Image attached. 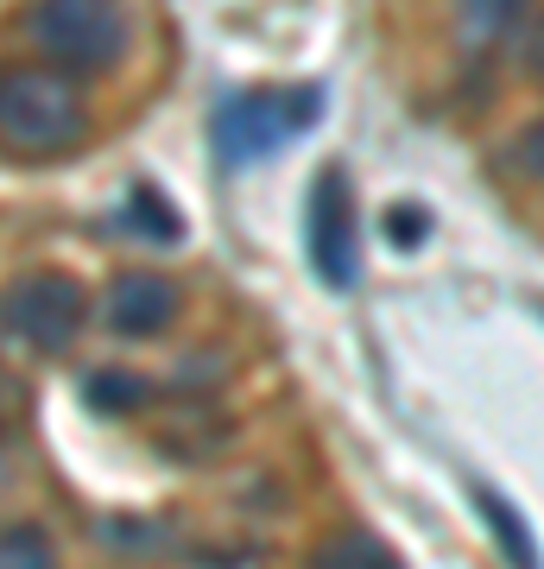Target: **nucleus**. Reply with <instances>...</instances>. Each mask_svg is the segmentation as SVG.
I'll use <instances>...</instances> for the list:
<instances>
[{
	"label": "nucleus",
	"instance_id": "0eeeda50",
	"mask_svg": "<svg viewBox=\"0 0 544 569\" xmlns=\"http://www.w3.org/2000/svg\"><path fill=\"white\" fill-rule=\"evenodd\" d=\"M475 512H482V526L494 531V545H501L506 569H544L538 563V538L525 531V519L513 512V500L494 488H475Z\"/></svg>",
	"mask_w": 544,
	"mask_h": 569
},
{
	"label": "nucleus",
	"instance_id": "2eb2a0df",
	"mask_svg": "<svg viewBox=\"0 0 544 569\" xmlns=\"http://www.w3.org/2000/svg\"><path fill=\"white\" fill-rule=\"evenodd\" d=\"M525 70H532V77L544 82V20L532 26V32H525Z\"/></svg>",
	"mask_w": 544,
	"mask_h": 569
},
{
	"label": "nucleus",
	"instance_id": "f03ea898",
	"mask_svg": "<svg viewBox=\"0 0 544 569\" xmlns=\"http://www.w3.org/2000/svg\"><path fill=\"white\" fill-rule=\"evenodd\" d=\"M323 114V89H235L216 102L209 114V140L222 152V164L247 171V164H266L273 152L310 133Z\"/></svg>",
	"mask_w": 544,
	"mask_h": 569
},
{
	"label": "nucleus",
	"instance_id": "7ed1b4c3",
	"mask_svg": "<svg viewBox=\"0 0 544 569\" xmlns=\"http://www.w3.org/2000/svg\"><path fill=\"white\" fill-rule=\"evenodd\" d=\"M26 39L63 77H101L127 58V13L121 0H32Z\"/></svg>",
	"mask_w": 544,
	"mask_h": 569
},
{
	"label": "nucleus",
	"instance_id": "1a4fd4ad",
	"mask_svg": "<svg viewBox=\"0 0 544 569\" xmlns=\"http://www.w3.org/2000/svg\"><path fill=\"white\" fill-rule=\"evenodd\" d=\"M310 569H405L393 550L374 538V531H336V538H323Z\"/></svg>",
	"mask_w": 544,
	"mask_h": 569
},
{
	"label": "nucleus",
	"instance_id": "9b49d317",
	"mask_svg": "<svg viewBox=\"0 0 544 569\" xmlns=\"http://www.w3.org/2000/svg\"><path fill=\"white\" fill-rule=\"evenodd\" d=\"M82 399L115 418V411H133L146 399V380H133V373H121V367H96V373H89V387H82Z\"/></svg>",
	"mask_w": 544,
	"mask_h": 569
},
{
	"label": "nucleus",
	"instance_id": "4468645a",
	"mask_svg": "<svg viewBox=\"0 0 544 569\" xmlns=\"http://www.w3.org/2000/svg\"><path fill=\"white\" fill-rule=\"evenodd\" d=\"M520 159H525V171H532V178H544V114L520 133Z\"/></svg>",
	"mask_w": 544,
	"mask_h": 569
},
{
	"label": "nucleus",
	"instance_id": "ddd939ff",
	"mask_svg": "<svg viewBox=\"0 0 544 569\" xmlns=\"http://www.w3.org/2000/svg\"><path fill=\"white\" fill-rule=\"evenodd\" d=\"M386 234H393V247L412 253V247L431 234V216H424V209H393V216H386Z\"/></svg>",
	"mask_w": 544,
	"mask_h": 569
},
{
	"label": "nucleus",
	"instance_id": "423d86ee",
	"mask_svg": "<svg viewBox=\"0 0 544 569\" xmlns=\"http://www.w3.org/2000/svg\"><path fill=\"white\" fill-rule=\"evenodd\" d=\"M171 317H178V284L165 279V272H121L115 291H108V329L127 336V342L159 336Z\"/></svg>",
	"mask_w": 544,
	"mask_h": 569
},
{
	"label": "nucleus",
	"instance_id": "9d476101",
	"mask_svg": "<svg viewBox=\"0 0 544 569\" xmlns=\"http://www.w3.org/2000/svg\"><path fill=\"white\" fill-rule=\"evenodd\" d=\"M525 13V0H456V26L468 44H494L501 32H513Z\"/></svg>",
	"mask_w": 544,
	"mask_h": 569
},
{
	"label": "nucleus",
	"instance_id": "f257e3e1",
	"mask_svg": "<svg viewBox=\"0 0 544 569\" xmlns=\"http://www.w3.org/2000/svg\"><path fill=\"white\" fill-rule=\"evenodd\" d=\"M82 133H89V114H82L77 77H63L51 63L0 77V140L13 159H58L82 146Z\"/></svg>",
	"mask_w": 544,
	"mask_h": 569
},
{
	"label": "nucleus",
	"instance_id": "6e6552de",
	"mask_svg": "<svg viewBox=\"0 0 544 569\" xmlns=\"http://www.w3.org/2000/svg\"><path fill=\"white\" fill-rule=\"evenodd\" d=\"M121 222L127 234H140L146 247H178L184 241V222H178V209L165 203L152 183H133L127 190V209H121Z\"/></svg>",
	"mask_w": 544,
	"mask_h": 569
},
{
	"label": "nucleus",
	"instance_id": "f8f14e48",
	"mask_svg": "<svg viewBox=\"0 0 544 569\" xmlns=\"http://www.w3.org/2000/svg\"><path fill=\"white\" fill-rule=\"evenodd\" d=\"M0 569H58L51 563V538L39 526H7V538H0Z\"/></svg>",
	"mask_w": 544,
	"mask_h": 569
},
{
	"label": "nucleus",
	"instance_id": "20e7f679",
	"mask_svg": "<svg viewBox=\"0 0 544 569\" xmlns=\"http://www.w3.org/2000/svg\"><path fill=\"white\" fill-rule=\"evenodd\" d=\"M304 247H310V272L329 291H355V279H362V228H355V197H348L343 171H323L317 190H310Z\"/></svg>",
	"mask_w": 544,
	"mask_h": 569
},
{
	"label": "nucleus",
	"instance_id": "39448f33",
	"mask_svg": "<svg viewBox=\"0 0 544 569\" xmlns=\"http://www.w3.org/2000/svg\"><path fill=\"white\" fill-rule=\"evenodd\" d=\"M82 329V284L70 272H26L7 291V336L39 355H63Z\"/></svg>",
	"mask_w": 544,
	"mask_h": 569
}]
</instances>
